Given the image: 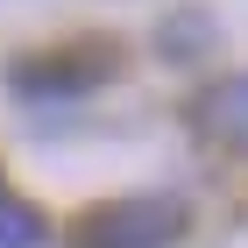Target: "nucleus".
Here are the masks:
<instances>
[{"label":"nucleus","mask_w":248,"mask_h":248,"mask_svg":"<svg viewBox=\"0 0 248 248\" xmlns=\"http://www.w3.org/2000/svg\"><path fill=\"white\" fill-rule=\"evenodd\" d=\"M185 227L177 199H121V206H93L71 227V248H170Z\"/></svg>","instance_id":"nucleus-1"},{"label":"nucleus","mask_w":248,"mask_h":248,"mask_svg":"<svg viewBox=\"0 0 248 248\" xmlns=\"http://www.w3.org/2000/svg\"><path fill=\"white\" fill-rule=\"evenodd\" d=\"M107 50L99 43H78V50H64V57H36V64H21L15 85L29 99H71V93H93L99 78H107Z\"/></svg>","instance_id":"nucleus-2"},{"label":"nucleus","mask_w":248,"mask_h":248,"mask_svg":"<svg viewBox=\"0 0 248 248\" xmlns=\"http://www.w3.org/2000/svg\"><path fill=\"white\" fill-rule=\"evenodd\" d=\"M199 128H206L213 142L248 149V71H241V78H227V85H213V93L199 99Z\"/></svg>","instance_id":"nucleus-3"},{"label":"nucleus","mask_w":248,"mask_h":248,"mask_svg":"<svg viewBox=\"0 0 248 248\" xmlns=\"http://www.w3.org/2000/svg\"><path fill=\"white\" fill-rule=\"evenodd\" d=\"M43 234H50V227H43V213L0 191V248H43Z\"/></svg>","instance_id":"nucleus-4"}]
</instances>
